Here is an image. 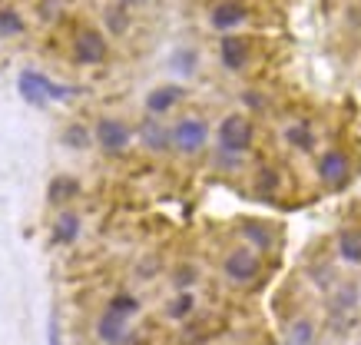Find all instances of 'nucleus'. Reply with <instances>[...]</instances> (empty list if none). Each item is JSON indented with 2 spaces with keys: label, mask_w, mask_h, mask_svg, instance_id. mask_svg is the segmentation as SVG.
Wrapping results in <instances>:
<instances>
[{
  "label": "nucleus",
  "mask_w": 361,
  "mask_h": 345,
  "mask_svg": "<svg viewBox=\"0 0 361 345\" xmlns=\"http://www.w3.org/2000/svg\"><path fill=\"white\" fill-rule=\"evenodd\" d=\"M216 140H219V153L222 156H235V159H242V156L252 150V143H255V126H252V120L245 116V113H229V116L219 123Z\"/></svg>",
  "instance_id": "nucleus-1"
},
{
  "label": "nucleus",
  "mask_w": 361,
  "mask_h": 345,
  "mask_svg": "<svg viewBox=\"0 0 361 345\" xmlns=\"http://www.w3.org/2000/svg\"><path fill=\"white\" fill-rule=\"evenodd\" d=\"M265 272L262 266V256L259 253H252L249 246H235L226 253L222 259V276L229 279L232 286H252V282H259Z\"/></svg>",
  "instance_id": "nucleus-2"
},
{
  "label": "nucleus",
  "mask_w": 361,
  "mask_h": 345,
  "mask_svg": "<svg viewBox=\"0 0 361 345\" xmlns=\"http://www.w3.org/2000/svg\"><path fill=\"white\" fill-rule=\"evenodd\" d=\"M206 143H209V123H206V116L186 113V116H179V120H176V126L169 130V146H173L176 153H183V156H196Z\"/></svg>",
  "instance_id": "nucleus-3"
},
{
  "label": "nucleus",
  "mask_w": 361,
  "mask_h": 345,
  "mask_svg": "<svg viewBox=\"0 0 361 345\" xmlns=\"http://www.w3.org/2000/svg\"><path fill=\"white\" fill-rule=\"evenodd\" d=\"M315 173L325 190H345L351 183V173H355L351 169V156L345 150H338V146H331V150H325V153L318 156Z\"/></svg>",
  "instance_id": "nucleus-4"
},
{
  "label": "nucleus",
  "mask_w": 361,
  "mask_h": 345,
  "mask_svg": "<svg viewBox=\"0 0 361 345\" xmlns=\"http://www.w3.org/2000/svg\"><path fill=\"white\" fill-rule=\"evenodd\" d=\"M93 140H97V146L103 150V153L120 156V153H126V150H130L133 130L120 120V116H99L97 126H93Z\"/></svg>",
  "instance_id": "nucleus-5"
},
{
  "label": "nucleus",
  "mask_w": 361,
  "mask_h": 345,
  "mask_svg": "<svg viewBox=\"0 0 361 345\" xmlns=\"http://www.w3.org/2000/svg\"><path fill=\"white\" fill-rule=\"evenodd\" d=\"M73 56H77L83 67H97V63H103L110 56V44H106V37L99 34V30L83 27L73 37Z\"/></svg>",
  "instance_id": "nucleus-6"
},
{
  "label": "nucleus",
  "mask_w": 361,
  "mask_h": 345,
  "mask_svg": "<svg viewBox=\"0 0 361 345\" xmlns=\"http://www.w3.org/2000/svg\"><path fill=\"white\" fill-rule=\"evenodd\" d=\"M249 20V7L242 4V0H219L212 11H209V23H212V30H219V34H232L235 27Z\"/></svg>",
  "instance_id": "nucleus-7"
},
{
  "label": "nucleus",
  "mask_w": 361,
  "mask_h": 345,
  "mask_svg": "<svg viewBox=\"0 0 361 345\" xmlns=\"http://www.w3.org/2000/svg\"><path fill=\"white\" fill-rule=\"evenodd\" d=\"M183 100H186V90L179 87V83L153 87L149 93H146V116H159V120H163L166 113H173Z\"/></svg>",
  "instance_id": "nucleus-8"
},
{
  "label": "nucleus",
  "mask_w": 361,
  "mask_h": 345,
  "mask_svg": "<svg viewBox=\"0 0 361 345\" xmlns=\"http://www.w3.org/2000/svg\"><path fill=\"white\" fill-rule=\"evenodd\" d=\"M249 56H252V47L245 37L239 34H222L219 40V63L229 73H239V70L249 67Z\"/></svg>",
  "instance_id": "nucleus-9"
},
{
  "label": "nucleus",
  "mask_w": 361,
  "mask_h": 345,
  "mask_svg": "<svg viewBox=\"0 0 361 345\" xmlns=\"http://www.w3.org/2000/svg\"><path fill=\"white\" fill-rule=\"evenodd\" d=\"M17 93H20L23 103H30L37 110L50 107V100H47V93H44V73L40 70H20L17 73Z\"/></svg>",
  "instance_id": "nucleus-10"
},
{
  "label": "nucleus",
  "mask_w": 361,
  "mask_h": 345,
  "mask_svg": "<svg viewBox=\"0 0 361 345\" xmlns=\"http://www.w3.org/2000/svg\"><path fill=\"white\" fill-rule=\"evenodd\" d=\"M140 143L149 150V153H166V150H173L169 146V126H166L159 116H142L140 123Z\"/></svg>",
  "instance_id": "nucleus-11"
},
{
  "label": "nucleus",
  "mask_w": 361,
  "mask_h": 345,
  "mask_svg": "<svg viewBox=\"0 0 361 345\" xmlns=\"http://www.w3.org/2000/svg\"><path fill=\"white\" fill-rule=\"evenodd\" d=\"M93 332H97V339L103 345H126L130 342V322H123V319L110 315V312L99 315L97 325H93Z\"/></svg>",
  "instance_id": "nucleus-12"
},
{
  "label": "nucleus",
  "mask_w": 361,
  "mask_h": 345,
  "mask_svg": "<svg viewBox=\"0 0 361 345\" xmlns=\"http://www.w3.org/2000/svg\"><path fill=\"white\" fill-rule=\"evenodd\" d=\"M239 233L242 239H245V246H249L252 253H269L275 246V233H272V226L269 223H259V219H245V223L239 226Z\"/></svg>",
  "instance_id": "nucleus-13"
},
{
  "label": "nucleus",
  "mask_w": 361,
  "mask_h": 345,
  "mask_svg": "<svg viewBox=\"0 0 361 345\" xmlns=\"http://www.w3.org/2000/svg\"><path fill=\"white\" fill-rule=\"evenodd\" d=\"M335 253H338V259L345 262V266H361V229H355V226L338 229Z\"/></svg>",
  "instance_id": "nucleus-14"
},
{
  "label": "nucleus",
  "mask_w": 361,
  "mask_h": 345,
  "mask_svg": "<svg viewBox=\"0 0 361 345\" xmlns=\"http://www.w3.org/2000/svg\"><path fill=\"white\" fill-rule=\"evenodd\" d=\"M80 229H83L80 212H73V210L56 212V219H54V243L56 246H73L80 239Z\"/></svg>",
  "instance_id": "nucleus-15"
},
{
  "label": "nucleus",
  "mask_w": 361,
  "mask_h": 345,
  "mask_svg": "<svg viewBox=\"0 0 361 345\" xmlns=\"http://www.w3.org/2000/svg\"><path fill=\"white\" fill-rule=\"evenodd\" d=\"M169 70L176 77H192L199 70V50L196 47H176L169 54Z\"/></svg>",
  "instance_id": "nucleus-16"
},
{
  "label": "nucleus",
  "mask_w": 361,
  "mask_h": 345,
  "mask_svg": "<svg viewBox=\"0 0 361 345\" xmlns=\"http://www.w3.org/2000/svg\"><path fill=\"white\" fill-rule=\"evenodd\" d=\"M285 143L298 150V153H315V133H312V126L308 123H292V126H285Z\"/></svg>",
  "instance_id": "nucleus-17"
},
{
  "label": "nucleus",
  "mask_w": 361,
  "mask_h": 345,
  "mask_svg": "<svg viewBox=\"0 0 361 345\" xmlns=\"http://www.w3.org/2000/svg\"><path fill=\"white\" fill-rule=\"evenodd\" d=\"M142 302L136 299V296H130V292H116V296H110V302H106V312L110 315H116V319H123V322H130L133 315H140Z\"/></svg>",
  "instance_id": "nucleus-18"
},
{
  "label": "nucleus",
  "mask_w": 361,
  "mask_h": 345,
  "mask_svg": "<svg viewBox=\"0 0 361 345\" xmlns=\"http://www.w3.org/2000/svg\"><path fill=\"white\" fill-rule=\"evenodd\" d=\"M192 312H196V296L192 292H176L173 299L166 302V319L169 322H183Z\"/></svg>",
  "instance_id": "nucleus-19"
},
{
  "label": "nucleus",
  "mask_w": 361,
  "mask_h": 345,
  "mask_svg": "<svg viewBox=\"0 0 361 345\" xmlns=\"http://www.w3.org/2000/svg\"><path fill=\"white\" fill-rule=\"evenodd\" d=\"M60 143H63L66 150H87V146L93 143V133H90L83 123H66L63 133H60Z\"/></svg>",
  "instance_id": "nucleus-20"
},
{
  "label": "nucleus",
  "mask_w": 361,
  "mask_h": 345,
  "mask_svg": "<svg viewBox=\"0 0 361 345\" xmlns=\"http://www.w3.org/2000/svg\"><path fill=\"white\" fill-rule=\"evenodd\" d=\"M80 193V183L73 176H56L54 183H50V190H47V200L54 202V206H60V202L73 200Z\"/></svg>",
  "instance_id": "nucleus-21"
},
{
  "label": "nucleus",
  "mask_w": 361,
  "mask_h": 345,
  "mask_svg": "<svg viewBox=\"0 0 361 345\" xmlns=\"http://www.w3.org/2000/svg\"><path fill=\"white\" fill-rule=\"evenodd\" d=\"M288 345H315V322L298 315L292 329H288Z\"/></svg>",
  "instance_id": "nucleus-22"
},
{
  "label": "nucleus",
  "mask_w": 361,
  "mask_h": 345,
  "mask_svg": "<svg viewBox=\"0 0 361 345\" xmlns=\"http://www.w3.org/2000/svg\"><path fill=\"white\" fill-rule=\"evenodd\" d=\"M27 30V23H23V17L13 7H0V37H17Z\"/></svg>",
  "instance_id": "nucleus-23"
},
{
  "label": "nucleus",
  "mask_w": 361,
  "mask_h": 345,
  "mask_svg": "<svg viewBox=\"0 0 361 345\" xmlns=\"http://www.w3.org/2000/svg\"><path fill=\"white\" fill-rule=\"evenodd\" d=\"M331 305H335L338 312L355 309V305H358V289H355V286H345V289H338V292H335V299H331Z\"/></svg>",
  "instance_id": "nucleus-24"
},
{
  "label": "nucleus",
  "mask_w": 361,
  "mask_h": 345,
  "mask_svg": "<svg viewBox=\"0 0 361 345\" xmlns=\"http://www.w3.org/2000/svg\"><path fill=\"white\" fill-rule=\"evenodd\" d=\"M106 23H110V34H123V30L130 27V17H126L123 7H110V11H106Z\"/></svg>",
  "instance_id": "nucleus-25"
},
{
  "label": "nucleus",
  "mask_w": 361,
  "mask_h": 345,
  "mask_svg": "<svg viewBox=\"0 0 361 345\" xmlns=\"http://www.w3.org/2000/svg\"><path fill=\"white\" fill-rule=\"evenodd\" d=\"M255 186H259L262 193H275V190H279V173H275V169H259Z\"/></svg>",
  "instance_id": "nucleus-26"
},
{
  "label": "nucleus",
  "mask_w": 361,
  "mask_h": 345,
  "mask_svg": "<svg viewBox=\"0 0 361 345\" xmlns=\"http://www.w3.org/2000/svg\"><path fill=\"white\" fill-rule=\"evenodd\" d=\"M173 282H176V289H179V292H189V286L196 282V269H186V266H183L179 272H176Z\"/></svg>",
  "instance_id": "nucleus-27"
},
{
  "label": "nucleus",
  "mask_w": 361,
  "mask_h": 345,
  "mask_svg": "<svg viewBox=\"0 0 361 345\" xmlns=\"http://www.w3.org/2000/svg\"><path fill=\"white\" fill-rule=\"evenodd\" d=\"M47 345H60V322H56V315H50V322H47Z\"/></svg>",
  "instance_id": "nucleus-28"
},
{
  "label": "nucleus",
  "mask_w": 361,
  "mask_h": 345,
  "mask_svg": "<svg viewBox=\"0 0 361 345\" xmlns=\"http://www.w3.org/2000/svg\"><path fill=\"white\" fill-rule=\"evenodd\" d=\"M123 4H136V0H123Z\"/></svg>",
  "instance_id": "nucleus-29"
}]
</instances>
